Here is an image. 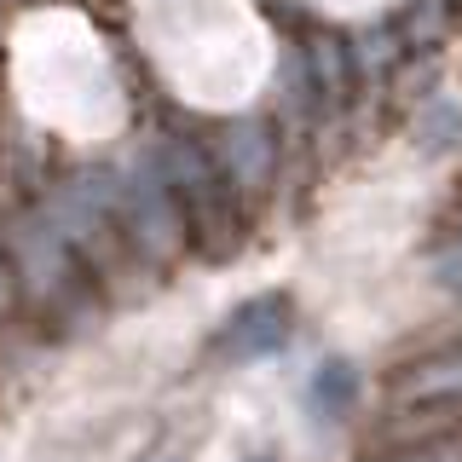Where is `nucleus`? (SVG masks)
Listing matches in <instances>:
<instances>
[{"label": "nucleus", "mask_w": 462, "mask_h": 462, "mask_svg": "<svg viewBox=\"0 0 462 462\" xmlns=\"http://www.w3.org/2000/svg\"><path fill=\"white\" fill-rule=\"evenodd\" d=\"M411 139L428 156H457L462 151V98L457 93H422L411 110Z\"/></svg>", "instance_id": "obj_1"}, {"label": "nucleus", "mask_w": 462, "mask_h": 462, "mask_svg": "<svg viewBox=\"0 0 462 462\" xmlns=\"http://www.w3.org/2000/svg\"><path fill=\"white\" fill-rule=\"evenodd\" d=\"M289 324H295V312H289V300H254L249 312L231 324V346H237L243 358H260V353H278L289 341Z\"/></svg>", "instance_id": "obj_2"}, {"label": "nucleus", "mask_w": 462, "mask_h": 462, "mask_svg": "<svg viewBox=\"0 0 462 462\" xmlns=\"http://www.w3.org/2000/svg\"><path fill=\"white\" fill-rule=\"evenodd\" d=\"M307 399H312V411L324 416H346L358 404V370L346 365V358H324L318 365V375H312V387H307Z\"/></svg>", "instance_id": "obj_3"}, {"label": "nucleus", "mask_w": 462, "mask_h": 462, "mask_svg": "<svg viewBox=\"0 0 462 462\" xmlns=\"http://www.w3.org/2000/svg\"><path fill=\"white\" fill-rule=\"evenodd\" d=\"M254 462H272V457H254Z\"/></svg>", "instance_id": "obj_4"}, {"label": "nucleus", "mask_w": 462, "mask_h": 462, "mask_svg": "<svg viewBox=\"0 0 462 462\" xmlns=\"http://www.w3.org/2000/svg\"><path fill=\"white\" fill-rule=\"evenodd\" d=\"M451 6H462V0H451Z\"/></svg>", "instance_id": "obj_5"}]
</instances>
